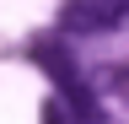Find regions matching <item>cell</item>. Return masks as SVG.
Here are the masks:
<instances>
[{"label":"cell","instance_id":"1","mask_svg":"<svg viewBox=\"0 0 129 124\" xmlns=\"http://www.w3.org/2000/svg\"><path fill=\"white\" fill-rule=\"evenodd\" d=\"M129 16V0H70L59 11V27L64 33H108Z\"/></svg>","mask_w":129,"mask_h":124}]
</instances>
